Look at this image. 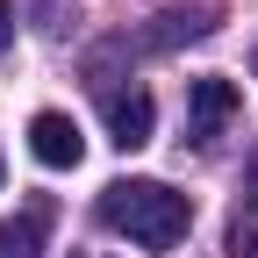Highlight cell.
I'll list each match as a JSON object with an SVG mask.
<instances>
[{
	"label": "cell",
	"instance_id": "1",
	"mask_svg": "<svg viewBox=\"0 0 258 258\" xmlns=\"http://www.w3.org/2000/svg\"><path fill=\"white\" fill-rule=\"evenodd\" d=\"M101 222L144 251H172L194 230V201L172 194L165 179H115V186H101Z\"/></svg>",
	"mask_w": 258,
	"mask_h": 258
},
{
	"label": "cell",
	"instance_id": "2",
	"mask_svg": "<svg viewBox=\"0 0 258 258\" xmlns=\"http://www.w3.org/2000/svg\"><path fill=\"white\" fill-rule=\"evenodd\" d=\"M237 115H244V93H237L230 79H194V86H186V144L208 151Z\"/></svg>",
	"mask_w": 258,
	"mask_h": 258
},
{
	"label": "cell",
	"instance_id": "3",
	"mask_svg": "<svg viewBox=\"0 0 258 258\" xmlns=\"http://www.w3.org/2000/svg\"><path fill=\"white\" fill-rule=\"evenodd\" d=\"M29 151H36V165L64 172V165H79V158H86V137H79V122H72V115L43 108L36 122H29Z\"/></svg>",
	"mask_w": 258,
	"mask_h": 258
},
{
	"label": "cell",
	"instance_id": "4",
	"mask_svg": "<svg viewBox=\"0 0 258 258\" xmlns=\"http://www.w3.org/2000/svg\"><path fill=\"white\" fill-rule=\"evenodd\" d=\"M151 122H158V108H151V93H144V86H129V93H108V137H115L122 151L151 144Z\"/></svg>",
	"mask_w": 258,
	"mask_h": 258
},
{
	"label": "cell",
	"instance_id": "5",
	"mask_svg": "<svg viewBox=\"0 0 258 258\" xmlns=\"http://www.w3.org/2000/svg\"><path fill=\"white\" fill-rule=\"evenodd\" d=\"M50 201H29L22 215L0 222V258H43V237H50Z\"/></svg>",
	"mask_w": 258,
	"mask_h": 258
},
{
	"label": "cell",
	"instance_id": "6",
	"mask_svg": "<svg viewBox=\"0 0 258 258\" xmlns=\"http://www.w3.org/2000/svg\"><path fill=\"white\" fill-rule=\"evenodd\" d=\"M158 22H165V29H158L151 43H194V36H208V15H201V8H194V15L172 8V15H158Z\"/></svg>",
	"mask_w": 258,
	"mask_h": 258
},
{
	"label": "cell",
	"instance_id": "7",
	"mask_svg": "<svg viewBox=\"0 0 258 258\" xmlns=\"http://www.w3.org/2000/svg\"><path fill=\"white\" fill-rule=\"evenodd\" d=\"M230 258H258V201H244V215L230 222Z\"/></svg>",
	"mask_w": 258,
	"mask_h": 258
},
{
	"label": "cell",
	"instance_id": "8",
	"mask_svg": "<svg viewBox=\"0 0 258 258\" xmlns=\"http://www.w3.org/2000/svg\"><path fill=\"white\" fill-rule=\"evenodd\" d=\"M8 43H15V8L0 0V50H8Z\"/></svg>",
	"mask_w": 258,
	"mask_h": 258
}]
</instances>
